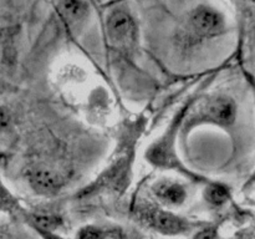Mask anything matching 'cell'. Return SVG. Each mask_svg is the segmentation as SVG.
Wrapping results in <instances>:
<instances>
[{"mask_svg":"<svg viewBox=\"0 0 255 239\" xmlns=\"http://www.w3.org/2000/svg\"><path fill=\"white\" fill-rule=\"evenodd\" d=\"M199 117L204 121L219 126H232L237 119V105L229 97H214L204 104L199 112Z\"/></svg>","mask_w":255,"mask_h":239,"instance_id":"cell-5","label":"cell"},{"mask_svg":"<svg viewBox=\"0 0 255 239\" xmlns=\"http://www.w3.org/2000/svg\"><path fill=\"white\" fill-rule=\"evenodd\" d=\"M193 239H219L218 238V232L213 227H208V228H203L199 231Z\"/></svg>","mask_w":255,"mask_h":239,"instance_id":"cell-13","label":"cell"},{"mask_svg":"<svg viewBox=\"0 0 255 239\" xmlns=\"http://www.w3.org/2000/svg\"><path fill=\"white\" fill-rule=\"evenodd\" d=\"M20 209L19 202L15 198L14 194L5 187L0 179V212L1 213H16Z\"/></svg>","mask_w":255,"mask_h":239,"instance_id":"cell-11","label":"cell"},{"mask_svg":"<svg viewBox=\"0 0 255 239\" xmlns=\"http://www.w3.org/2000/svg\"><path fill=\"white\" fill-rule=\"evenodd\" d=\"M32 227L40 233H54L62 226V219L59 216L50 213H37L30 216Z\"/></svg>","mask_w":255,"mask_h":239,"instance_id":"cell-8","label":"cell"},{"mask_svg":"<svg viewBox=\"0 0 255 239\" xmlns=\"http://www.w3.org/2000/svg\"><path fill=\"white\" fill-rule=\"evenodd\" d=\"M76 239H122V237L117 229H102L95 226H86L77 232Z\"/></svg>","mask_w":255,"mask_h":239,"instance_id":"cell-9","label":"cell"},{"mask_svg":"<svg viewBox=\"0 0 255 239\" xmlns=\"http://www.w3.org/2000/svg\"><path fill=\"white\" fill-rule=\"evenodd\" d=\"M55 10L71 34H77L86 24L90 16V4L87 0H56Z\"/></svg>","mask_w":255,"mask_h":239,"instance_id":"cell-4","label":"cell"},{"mask_svg":"<svg viewBox=\"0 0 255 239\" xmlns=\"http://www.w3.org/2000/svg\"><path fill=\"white\" fill-rule=\"evenodd\" d=\"M136 221L166 236H179L191 231L192 224L184 218L153 206H139L134 211Z\"/></svg>","mask_w":255,"mask_h":239,"instance_id":"cell-3","label":"cell"},{"mask_svg":"<svg viewBox=\"0 0 255 239\" xmlns=\"http://www.w3.org/2000/svg\"><path fill=\"white\" fill-rule=\"evenodd\" d=\"M105 35L112 47L117 50H132L138 37V26L131 12L116 7L105 17Z\"/></svg>","mask_w":255,"mask_h":239,"instance_id":"cell-2","label":"cell"},{"mask_svg":"<svg viewBox=\"0 0 255 239\" xmlns=\"http://www.w3.org/2000/svg\"><path fill=\"white\" fill-rule=\"evenodd\" d=\"M204 198L209 204L214 207H221L226 204L231 198L229 189L223 184H212L204 191Z\"/></svg>","mask_w":255,"mask_h":239,"instance_id":"cell-10","label":"cell"},{"mask_svg":"<svg viewBox=\"0 0 255 239\" xmlns=\"http://www.w3.org/2000/svg\"><path fill=\"white\" fill-rule=\"evenodd\" d=\"M27 182L36 193L51 196L57 193L64 184V178L56 171L45 167L30 169L27 173Z\"/></svg>","mask_w":255,"mask_h":239,"instance_id":"cell-6","label":"cell"},{"mask_svg":"<svg viewBox=\"0 0 255 239\" xmlns=\"http://www.w3.org/2000/svg\"><path fill=\"white\" fill-rule=\"evenodd\" d=\"M153 193L166 206L178 207L186 202L187 191L181 183L173 181H159L154 184Z\"/></svg>","mask_w":255,"mask_h":239,"instance_id":"cell-7","label":"cell"},{"mask_svg":"<svg viewBox=\"0 0 255 239\" xmlns=\"http://www.w3.org/2000/svg\"><path fill=\"white\" fill-rule=\"evenodd\" d=\"M226 30L223 14L211 5H197L184 17L179 36L187 46L219 36Z\"/></svg>","mask_w":255,"mask_h":239,"instance_id":"cell-1","label":"cell"},{"mask_svg":"<svg viewBox=\"0 0 255 239\" xmlns=\"http://www.w3.org/2000/svg\"><path fill=\"white\" fill-rule=\"evenodd\" d=\"M11 114L4 106H0V132H5L11 126Z\"/></svg>","mask_w":255,"mask_h":239,"instance_id":"cell-12","label":"cell"}]
</instances>
